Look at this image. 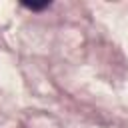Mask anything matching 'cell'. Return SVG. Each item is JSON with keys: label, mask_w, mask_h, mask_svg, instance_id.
Instances as JSON below:
<instances>
[{"label": "cell", "mask_w": 128, "mask_h": 128, "mask_svg": "<svg viewBox=\"0 0 128 128\" xmlns=\"http://www.w3.org/2000/svg\"><path fill=\"white\" fill-rule=\"evenodd\" d=\"M22 6L28 8V10H44V8L50 6V0H44V2H22Z\"/></svg>", "instance_id": "cell-1"}]
</instances>
